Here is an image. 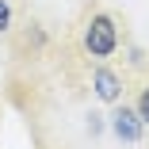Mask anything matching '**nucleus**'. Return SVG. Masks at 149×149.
<instances>
[{
	"label": "nucleus",
	"instance_id": "f257e3e1",
	"mask_svg": "<svg viewBox=\"0 0 149 149\" xmlns=\"http://www.w3.org/2000/svg\"><path fill=\"white\" fill-rule=\"evenodd\" d=\"M115 50H118V27H115V19L107 12H96L84 23V54L103 61V57H111Z\"/></svg>",
	"mask_w": 149,
	"mask_h": 149
},
{
	"label": "nucleus",
	"instance_id": "f03ea898",
	"mask_svg": "<svg viewBox=\"0 0 149 149\" xmlns=\"http://www.w3.org/2000/svg\"><path fill=\"white\" fill-rule=\"evenodd\" d=\"M111 130H115V138L138 145V141H141V130H145V118L138 115V107L115 103V111H111Z\"/></svg>",
	"mask_w": 149,
	"mask_h": 149
},
{
	"label": "nucleus",
	"instance_id": "7ed1b4c3",
	"mask_svg": "<svg viewBox=\"0 0 149 149\" xmlns=\"http://www.w3.org/2000/svg\"><path fill=\"white\" fill-rule=\"evenodd\" d=\"M92 92H96V100H103V103H123V77H118L115 69H96L92 73Z\"/></svg>",
	"mask_w": 149,
	"mask_h": 149
},
{
	"label": "nucleus",
	"instance_id": "20e7f679",
	"mask_svg": "<svg viewBox=\"0 0 149 149\" xmlns=\"http://www.w3.org/2000/svg\"><path fill=\"white\" fill-rule=\"evenodd\" d=\"M134 107H138V115L145 118V126H149V84H145L141 92H138V103H134Z\"/></svg>",
	"mask_w": 149,
	"mask_h": 149
},
{
	"label": "nucleus",
	"instance_id": "39448f33",
	"mask_svg": "<svg viewBox=\"0 0 149 149\" xmlns=\"http://www.w3.org/2000/svg\"><path fill=\"white\" fill-rule=\"evenodd\" d=\"M8 27H12V4H8V0H0V35H4Z\"/></svg>",
	"mask_w": 149,
	"mask_h": 149
}]
</instances>
